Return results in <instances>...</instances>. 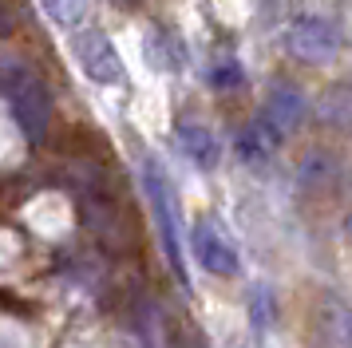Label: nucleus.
<instances>
[{
	"label": "nucleus",
	"mask_w": 352,
	"mask_h": 348,
	"mask_svg": "<svg viewBox=\"0 0 352 348\" xmlns=\"http://www.w3.org/2000/svg\"><path fill=\"white\" fill-rule=\"evenodd\" d=\"M175 139H178V151L190 158L198 171H214V166L222 162V142H218V135H214L210 127H202V123H178Z\"/></svg>",
	"instance_id": "7"
},
{
	"label": "nucleus",
	"mask_w": 352,
	"mask_h": 348,
	"mask_svg": "<svg viewBox=\"0 0 352 348\" xmlns=\"http://www.w3.org/2000/svg\"><path fill=\"white\" fill-rule=\"evenodd\" d=\"M143 186L146 198H151V210H155V226H159L162 250H166V261L175 269L178 285L190 289V277H186V257H182V226H178V202H175V186L155 158L143 162Z\"/></svg>",
	"instance_id": "2"
},
{
	"label": "nucleus",
	"mask_w": 352,
	"mask_h": 348,
	"mask_svg": "<svg viewBox=\"0 0 352 348\" xmlns=\"http://www.w3.org/2000/svg\"><path fill=\"white\" fill-rule=\"evenodd\" d=\"M115 4H139V0H115Z\"/></svg>",
	"instance_id": "14"
},
{
	"label": "nucleus",
	"mask_w": 352,
	"mask_h": 348,
	"mask_svg": "<svg viewBox=\"0 0 352 348\" xmlns=\"http://www.w3.org/2000/svg\"><path fill=\"white\" fill-rule=\"evenodd\" d=\"M0 95H4V103L12 107L16 127L24 131V139L44 142V135H48V127H52V115H56L48 83L36 76L28 63L0 60Z\"/></svg>",
	"instance_id": "1"
},
{
	"label": "nucleus",
	"mask_w": 352,
	"mask_h": 348,
	"mask_svg": "<svg viewBox=\"0 0 352 348\" xmlns=\"http://www.w3.org/2000/svg\"><path fill=\"white\" fill-rule=\"evenodd\" d=\"M281 142H285V131L277 123H270L265 115H257L250 123L238 131V139H234V151L245 166H265L277 151H281Z\"/></svg>",
	"instance_id": "6"
},
{
	"label": "nucleus",
	"mask_w": 352,
	"mask_h": 348,
	"mask_svg": "<svg viewBox=\"0 0 352 348\" xmlns=\"http://www.w3.org/2000/svg\"><path fill=\"white\" fill-rule=\"evenodd\" d=\"M270 123H277L281 131H293V127L305 119V95L297 91V87H289V83H281V87H273L270 99H265V111H261Z\"/></svg>",
	"instance_id": "9"
},
{
	"label": "nucleus",
	"mask_w": 352,
	"mask_h": 348,
	"mask_svg": "<svg viewBox=\"0 0 352 348\" xmlns=\"http://www.w3.org/2000/svg\"><path fill=\"white\" fill-rule=\"evenodd\" d=\"M12 24H16V20H12V12L0 4V36H8V32H12Z\"/></svg>",
	"instance_id": "12"
},
{
	"label": "nucleus",
	"mask_w": 352,
	"mask_h": 348,
	"mask_svg": "<svg viewBox=\"0 0 352 348\" xmlns=\"http://www.w3.org/2000/svg\"><path fill=\"white\" fill-rule=\"evenodd\" d=\"M190 246H194L198 265L206 269V273H218V277H234V273H238V250H234V241L222 234L218 221H210V218L194 221Z\"/></svg>",
	"instance_id": "5"
},
{
	"label": "nucleus",
	"mask_w": 352,
	"mask_h": 348,
	"mask_svg": "<svg viewBox=\"0 0 352 348\" xmlns=\"http://www.w3.org/2000/svg\"><path fill=\"white\" fill-rule=\"evenodd\" d=\"M281 44L293 60L301 63H333L340 56V32L329 16H293L281 32Z\"/></svg>",
	"instance_id": "3"
},
{
	"label": "nucleus",
	"mask_w": 352,
	"mask_h": 348,
	"mask_svg": "<svg viewBox=\"0 0 352 348\" xmlns=\"http://www.w3.org/2000/svg\"><path fill=\"white\" fill-rule=\"evenodd\" d=\"M210 83H214V87H238L241 67L234 60H222V67H210Z\"/></svg>",
	"instance_id": "11"
},
{
	"label": "nucleus",
	"mask_w": 352,
	"mask_h": 348,
	"mask_svg": "<svg viewBox=\"0 0 352 348\" xmlns=\"http://www.w3.org/2000/svg\"><path fill=\"white\" fill-rule=\"evenodd\" d=\"M344 237H349V241H352V210H349V214H344Z\"/></svg>",
	"instance_id": "13"
},
{
	"label": "nucleus",
	"mask_w": 352,
	"mask_h": 348,
	"mask_svg": "<svg viewBox=\"0 0 352 348\" xmlns=\"http://www.w3.org/2000/svg\"><path fill=\"white\" fill-rule=\"evenodd\" d=\"M72 56L80 63V72L91 83H119L123 79V60H119V52L115 44L103 36V28L96 24H80V28H72Z\"/></svg>",
	"instance_id": "4"
},
{
	"label": "nucleus",
	"mask_w": 352,
	"mask_h": 348,
	"mask_svg": "<svg viewBox=\"0 0 352 348\" xmlns=\"http://www.w3.org/2000/svg\"><path fill=\"white\" fill-rule=\"evenodd\" d=\"M143 56L155 72H182V67H186V44L178 40V32L162 28V24H151V28H146Z\"/></svg>",
	"instance_id": "8"
},
{
	"label": "nucleus",
	"mask_w": 352,
	"mask_h": 348,
	"mask_svg": "<svg viewBox=\"0 0 352 348\" xmlns=\"http://www.w3.org/2000/svg\"><path fill=\"white\" fill-rule=\"evenodd\" d=\"M52 24L60 28H80L83 16H87V0H40Z\"/></svg>",
	"instance_id": "10"
}]
</instances>
